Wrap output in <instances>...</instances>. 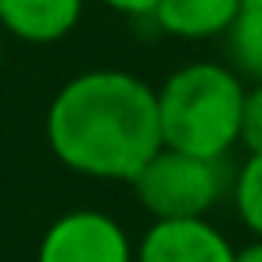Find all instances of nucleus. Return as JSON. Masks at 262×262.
<instances>
[{
	"label": "nucleus",
	"instance_id": "8",
	"mask_svg": "<svg viewBox=\"0 0 262 262\" xmlns=\"http://www.w3.org/2000/svg\"><path fill=\"white\" fill-rule=\"evenodd\" d=\"M226 47L233 69L262 83V0H241V11L226 33Z\"/></svg>",
	"mask_w": 262,
	"mask_h": 262
},
{
	"label": "nucleus",
	"instance_id": "11",
	"mask_svg": "<svg viewBox=\"0 0 262 262\" xmlns=\"http://www.w3.org/2000/svg\"><path fill=\"white\" fill-rule=\"evenodd\" d=\"M101 4L119 15H129V18H144V15H155L158 0H101Z\"/></svg>",
	"mask_w": 262,
	"mask_h": 262
},
{
	"label": "nucleus",
	"instance_id": "4",
	"mask_svg": "<svg viewBox=\"0 0 262 262\" xmlns=\"http://www.w3.org/2000/svg\"><path fill=\"white\" fill-rule=\"evenodd\" d=\"M36 262H137V251L122 223L104 212L79 208L47 226Z\"/></svg>",
	"mask_w": 262,
	"mask_h": 262
},
{
	"label": "nucleus",
	"instance_id": "2",
	"mask_svg": "<svg viewBox=\"0 0 262 262\" xmlns=\"http://www.w3.org/2000/svg\"><path fill=\"white\" fill-rule=\"evenodd\" d=\"M155 97L165 147L226 158V151L241 140L244 83L233 69L215 61L183 65L162 83V90H155Z\"/></svg>",
	"mask_w": 262,
	"mask_h": 262
},
{
	"label": "nucleus",
	"instance_id": "5",
	"mask_svg": "<svg viewBox=\"0 0 262 262\" xmlns=\"http://www.w3.org/2000/svg\"><path fill=\"white\" fill-rule=\"evenodd\" d=\"M233 244L208 219H155L137 262H233Z\"/></svg>",
	"mask_w": 262,
	"mask_h": 262
},
{
	"label": "nucleus",
	"instance_id": "7",
	"mask_svg": "<svg viewBox=\"0 0 262 262\" xmlns=\"http://www.w3.org/2000/svg\"><path fill=\"white\" fill-rule=\"evenodd\" d=\"M241 11V0H158L155 22L176 40H212L226 36Z\"/></svg>",
	"mask_w": 262,
	"mask_h": 262
},
{
	"label": "nucleus",
	"instance_id": "9",
	"mask_svg": "<svg viewBox=\"0 0 262 262\" xmlns=\"http://www.w3.org/2000/svg\"><path fill=\"white\" fill-rule=\"evenodd\" d=\"M233 205L241 223L262 237V155H248V162L233 176Z\"/></svg>",
	"mask_w": 262,
	"mask_h": 262
},
{
	"label": "nucleus",
	"instance_id": "3",
	"mask_svg": "<svg viewBox=\"0 0 262 262\" xmlns=\"http://www.w3.org/2000/svg\"><path fill=\"white\" fill-rule=\"evenodd\" d=\"M230 176L223 158H201L176 147H158L133 176V190L155 219H205L226 194Z\"/></svg>",
	"mask_w": 262,
	"mask_h": 262
},
{
	"label": "nucleus",
	"instance_id": "1",
	"mask_svg": "<svg viewBox=\"0 0 262 262\" xmlns=\"http://www.w3.org/2000/svg\"><path fill=\"white\" fill-rule=\"evenodd\" d=\"M47 147L79 176L133 183L162 147L158 97L144 79L119 69L83 72L47 108Z\"/></svg>",
	"mask_w": 262,
	"mask_h": 262
},
{
	"label": "nucleus",
	"instance_id": "10",
	"mask_svg": "<svg viewBox=\"0 0 262 262\" xmlns=\"http://www.w3.org/2000/svg\"><path fill=\"white\" fill-rule=\"evenodd\" d=\"M248 155H262V83L244 90V108H241V140Z\"/></svg>",
	"mask_w": 262,
	"mask_h": 262
},
{
	"label": "nucleus",
	"instance_id": "6",
	"mask_svg": "<svg viewBox=\"0 0 262 262\" xmlns=\"http://www.w3.org/2000/svg\"><path fill=\"white\" fill-rule=\"evenodd\" d=\"M83 15V0H0V26L26 43L65 40Z\"/></svg>",
	"mask_w": 262,
	"mask_h": 262
},
{
	"label": "nucleus",
	"instance_id": "12",
	"mask_svg": "<svg viewBox=\"0 0 262 262\" xmlns=\"http://www.w3.org/2000/svg\"><path fill=\"white\" fill-rule=\"evenodd\" d=\"M233 262H262V237H255L251 244H244V248L233 255Z\"/></svg>",
	"mask_w": 262,
	"mask_h": 262
}]
</instances>
